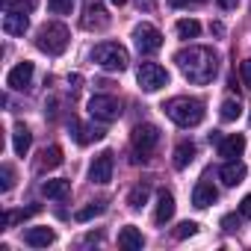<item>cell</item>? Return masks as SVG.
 <instances>
[{
	"label": "cell",
	"instance_id": "6da1fadb",
	"mask_svg": "<svg viewBox=\"0 0 251 251\" xmlns=\"http://www.w3.org/2000/svg\"><path fill=\"white\" fill-rule=\"evenodd\" d=\"M175 62H177L180 74L189 83H195V86H207L219 74V56L210 48H201V45H192V48L177 50L175 53Z\"/></svg>",
	"mask_w": 251,
	"mask_h": 251
},
{
	"label": "cell",
	"instance_id": "7a4b0ae2",
	"mask_svg": "<svg viewBox=\"0 0 251 251\" xmlns=\"http://www.w3.org/2000/svg\"><path fill=\"white\" fill-rule=\"evenodd\" d=\"M163 109L180 127H198L204 121V103L198 98H172L169 103H163Z\"/></svg>",
	"mask_w": 251,
	"mask_h": 251
},
{
	"label": "cell",
	"instance_id": "3957f363",
	"mask_svg": "<svg viewBox=\"0 0 251 251\" xmlns=\"http://www.w3.org/2000/svg\"><path fill=\"white\" fill-rule=\"evenodd\" d=\"M68 39H71V36H68V27L59 24V21H50V24H45V27L39 30L36 48H39L42 53H48V56H59V53H65Z\"/></svg>",
	"mask_w": 251,
	"mask_h": 251
},
{
	"label": "cell",
	"instance_id": "277c9868",
	"mask_svg": "<svg viewBox=\"0 0 251 251\" xmlns=\"http://www.w3.org/2000/svg\"><path fill=\"white\" fill-rule=\"evenodd\" d=\"M92 59L103 71H124L127 62H130V53H127V48L118 45V42H100V45H95Z\"/></svg>",
	"mask_w": 251,
	"mask_h": 251
},
{
	"label": "cell",
	"instance_id": "5b68a950",
	"mask_svg": "<svg viewBox=\"0 0 251 251\" xmlns=\"http://www.w3.org/2000/svg\"><path fill=\"white\" fill-rule=\"evenodd\" d=\"M133 151H136V160H148L154 154V148L160 145V130L154 124H136L133 127Z\"/></svg>",
	"mask_w": 251,
	"mask_h": 251
},
{
	"label": "cell",
	"instance_id": "8992f818",
	"mask_svg": "<svg viewBox=\"0 0 251 251\" xmlns=\"http://www.w3.org/2000/svg\"><path fill=\"white\" fill-rule=\"evenodd\" d=\"M136 80L145 92H160L163 86H169V71L157 62H142L136 71Z\"/></svg>",
	"mask_w": 251,
	"mask_h": 251
},
{
	"label": "cell",
	"instance_id": "52a82bcc",
	"mask_svg": "<svg viewBox=\"0 0 251 251\" xmlns=\"http://www.w3.org/2000/svg\"><path fill=\"white\" fill-rule=\"evenodd\" d=\"M89 115H92L95 121H115V118L121 115V103H118V98H112V95H95V98L89 100Z\"/></svg>",
	"mask_w": 251,
	"mask_h": 251
},
{
	"label": "cell",
	"instance_id": "ba28073f",
	"mask_svg": "<svg viewBox=\"0 0 251 251\" xmlns=\"http://www.w3.org/2000/svg\"><path fill=\"white\" fill-rule=\"evenodd\" d=\"M133 42H136V50L148 56V53H157L163 48V33L154 24H139L133 30Z\"/></svg>",
	"mask_w": 251,
	"mask_h": 251
},
{
	"label": "cell",
	"instance_id": "9c48e42d",
	"mask_svg": "<svg viewBox=\"0 0 251 251\" xmlns=\"http://www.w3.org/2000/svg\"><path fill=\"white\" fill-rule=\"evenodd\" d=\"M83 27H86V30H106V27H109V12L103 9L100 0H86Z\"/></svg>",
	"mask_w": 251,
	"mask_h": 251
},
{
	"label": "cell",
	"instance_id": "30bf717a",
	"mask_svg": "<svg viewBox=\"0 0 251 251\" xmlns=\"http://www.w3.org/2000/svg\"><path fill=\"white\" fill-rule=\"evenodd\" d=\"M89 180L92 183H109L112 180V151H100L92 166H89Z\"/></svg>",
	"mask_w": 251,
	"mask_h": 251
},
{
	"label": "cell",
	"instance_id": "8fae6325",
	"mask_svg": "<svg viewBox=\"0 0 251 251\" xmlns=\"http://www.w3.org/2000/svg\"><path fill=\"white\" fill-rule=\"evenodd\" d=\"M33 62H18L12 71H9V77H6V86L9 89H15V92H24V89H30V83H33Z\"/></svg>",
	"mask_w": 251,
	"mask_h": 251
},
{
	"label": "cell",
	"instance_id": "7c38bea8",
	"mask_svg": "<svg viewBox=\"0 0 251 251\" xmlns=\"http://www.w3.org/2000/svg\"><path fill=\"white\" fill-rule=\"evenodd\" d=\"M242 151H245V136H242V133H230V136L219 139V157H225V160H239Z\"/></svg>",
	"mask_w": 251,
	"mask_h": 251
},
{
	"label": "cell",
	"instance_id": "4fadbf2b",
	"mask_svg": "<svg viewBox=\"0 0 251 251\" xmlns=\"http://www.w3.org/2000/svg\"><path fill=\"white\" fill-rule=\"evenodd\" d=\"M219 177H222L225 186H236V183H242V180H245V163H239V160H227V163L219 169Z\"/></svg>",
	"mask_w": 251,
	"mask_h": 251
},
{
	"label": "cell",
	"instance_id": "5bb4252c",
	"mask_svg": "<svg viewBox=\"0 0 251 251\" xmlns=\"http://www.w3.org/2000/svg\"><path fill=\"white\" fill-rule=\"evenodd\" d=\"M216 198H219V192H216V186H213L210 180H198V186L192 189V204H195L198 210L210 207V204H213Z\"/></svg>",
	"mask_w": 251,
	"mask_h": 251
},
{
	"label": "cell",
	"instance_id": "9a60e30c",
	"mask_svg": "<svg viewBox=\"0 0 251 251\" xmlns=\"http://www.w3.org/2000/svg\"><path fill=\"white\" fill-rule=\"evenodd\" d=\"M71 136H74L80 145H89V142L103 139L106 130H100V127H86V124H80V121H71Z\"/></svg>",
	"mask_w": 251,
	"mask_h": 251
},
{
	"label": "cell",
	"instance_id": "2e32d148",
	"mask_svg": "<svg viewBox=\"0 0 251 251\" xmlns=\"http://www.w3.org/2000/svg\"><path fill=\"white\" fill-rule=\"evenodd\" d=\"M175 216V198H172V192H160L157 195V210H154V222L157 225H166L169 219Z\"/></svg>",
	"mask_w": 251,
	"mask_h": 251
},
{
	"label": "cell",
	"instance_id": "e0dca14e",
	"mask_svg": "<svg viewBox=\"0 0 251 251\" xmlns=\"http://www.w3.org/2000/svg\"><path fill=\"white\" fill-rule=\"evenodd\" d=\"M27 27H30L27 12H6V18H3V30H6L9 36H24Z\"/></svg>",
	"mask_w": 251,
	"mask_h": 251
},
{
	"label": "cell",
	"instance_id": "ac0fdd59",
	"mask_svg": "<svg viewBox=\"0 0 251 251\" xmlns=\"http://www.w3.org/2000/svg\"><path fill=\"white\" fill-rule=\"evenodd\" d=\"M53 239H56V233H53L50 227H30V230L24 233V242L33 245V248H48Z\"/></svg>",
	"mask_w": 251,
	"mask_h": 251
},
{
	"label": "cell",
	"instance_id": "d6986e66",
	"mask_svg": "<svg viewBox=\"0 0 251 251\" xmlns=\"http://www.w3.org/2000/svg\"><path fill=\"white\" fill-rule=\"evenodd\" d=\"M68 192H71V183L62 180V177H56V180H45V183H42V195H45V198H56V201H62V198H68Z\"/></svg>",
	"mask_w": 251,
	"mask_h": 251
},
{
	"label": "cell",
	"instance_id": "ffe728a7",
	"mask_svg": "<svg viewBox=\"0 0 251 251\" xmlns=\"http://www.w3.org/2000/svg\"><path fill=\"white\" fill-rule=\"evenodd\" d=\"M30 145H33V133L24 127V124H18V127L12 130V148H15V154L18 157H27Z\"/></svg>",
	"mask_w": 251,
	"mask_h": 251
},
{
	"label": "cell",
	"instance_id": "44dd1931",
	"mask_svg": "<svg viewBox=\"0 0 251 251\" xmlns=\"http://www.w3.org/2000/svg\"><path fill=\"white\" fill-rule=\"evenodd\" d=\"M118 245H121V248H142L145 239H142L139 227L127 225V227H121V233H118Z\"/></svg>",
	"mask_w": 251,
	"mask_h": 251
},
{
	"label": "cell",
	"instance_id": "7402d4cb",
	"mask_svg": "<svg viewBox=\"0 0 251 251\" xmlns=\"http://www.w3.org/2000/svg\"><path fill=\"white\" fill-rule=\"evenodd\" d=\"M59 163H62V148H59V145H50V148H45L42 157H39V172H45V169H56Z\"/></svg>",
	"mask_w": 251,
	"mask_h": 251
},
{
	"label": "cell",
	"instance_id": "603a6c76",
	"mask_svg": "<svg viewBox=\"0 0 251 251\" xmlns=\"http://www.w3.org/2000/svg\"><path fill=\"white\" fill-rule=\"evenodd\" d=\"M192 160H195V145L192 142H180L175 148V169H186Z\"/></svg>",
	"mask_w": 251,
	"mask_h": 251
},
{
	"label": "cell",
	"instance_id": "cb8c5ba5",
	"mask_svg": "<svg viewBox=\"0 0 251 251\" xmlns=\"http://www.w3.org/2000/svg\"><path fill=\"white\" fill-rule=\"evenodd\" d=\"M148 195H151V186L142 180V183H136L133 189H130V195H127V204H130V210H142V204L148 201Z\"/></svg>",
	"mask_w": 251,
	"mask_h": 251
},
{
	"label": "cell",
	"instance_id": "d4e9b609",
	"mask_svg": "<svg viewBox=\"0 0 251 251\" xmlns=\"http://www.w3.org/2000/svg\"><path fill=\"white\" fill-rule=\"evenodd\" d=\"M33 213H39V207H27V210H6V213H3V230H9V227H15L18 222H24V219H30Z\"/></svg>",
	"mask_w": 251,
	"mask_h": 251
},
{
	"label": "cell",
	"instance_id": "484cf974",
	"mask_svg": "<svg viewBox=\"0 0 251 251\" xmlns=\"http://www.w3.org/2000/svg\"><path fill=\"white\" fill-rule=\"evenodd\" d=\"M198 33H201V24H198L195 18L177 21V36H180V39H198Z\"/></svg>",
	"mask_w": 251,
	"mask_h": 251
},
{
	"label": "cell",
	"instance_id": "4316f807",
	"mask_svg": "<svg viewBox=\"0 0 251 251\" xmlns=\"http://www.w3.org/2000/svg\"><path fill=\"white\" fill-rule=\"evenodd\" d=\"M106 210V204L103 201H95V204H89V207H83V210H77V222H89V219H95V216H100Z\"/></svg>",
	"mask_w": 251,
	"mask_h": 251
},
{
	"label": "cell",
	"instance_id": "83f0119b",
	"mask_svg": "<svg viewBox=\"0 0 251 251\" xmlns=\"http://www.w3.org/2000/svg\"><path fill=\"white\" fill-rule=\"evenodd\" d=\"M239 115H242L239 100H225V103H222V121H236Z\"/></svg>",
	"mask_w": 251,
	"mask_h": 251
},
{
	"label": "cell",
	"instance_id": "f1b7e54d",
	"mask_svg": "<svg viewBox=\"0 0 251 251\" xmlns=\"http://www.w3.org/2000/svg\"><path fill=\"white\" fill-rule=\"evenodd\" d=\"M0 177H3V180H0V189H3V192H9V189L15 186V169H12L9 163H3V169H0Z\"/></svg>",
	"mask_w": 251,
	"mask_h": 251
},
{
	"label": "cell",
	"instance_id": "f546056e",
	"mask_svg": "<svg viewBox=\"0 0 251 251\" xmlns=\"http://www.w3.org/2000/svg\"><path fill=\"white\" fill-rule=\"evenodd\" d=\"M71 6H74V0H48V9L53 15H68Z\"/></svg>",
	"mask_w": 251,
	"mask_h": 251
},
{
	"label": "cell",
	"instance_id": "4dcf8cb0",
	"mask_svg": "<svg viewBox=\"0 0 251 251\" xmlns=\"http://www.w3.org/2000/svg\"><path fill=\"white\" fill-rule=\"evenodd\" d=\"M198 233V225L195 222H180L175 227V239H186V236H195Z\"/></svg>",
	"mask_w": 251,
	"mask_h": 251
},
{
	"label": "cell",
	"instance_id": "1f68e13d",
	"mask_svg": "<svg viewBox=\"0 0 251 251\" xmlns=\"http://www.w3.org/2000/svg\"><path fill=\"white\" fill-rule=\"evenodd\" d=\"M6 12H30L33 9V0H3Z\"/></svg>",
	"mask_w": 251,
	"mask_h": 251
},
{
	"label": "cell",
	"instance_id": "d6a6232c",
	"mask_svg": "<svg viewBox=\"0 0 251 251\" xmlns=\"http://www.w3.org/2000/svg\"><path fill=\"white\" fill-rule=\"evenodd\" d=\"M239 77H242V86L251 89V59H242L239 62Z\"/></svg>",
	"mask_w": 251,
	"mask_h": 251
},
{
	"label": "cell",
	"instance_id": "836d02e7",
	"mask_svg": "<svg viewBox=\"0 0 251 251\" xmlns=\"http://www.w3.org/2000/svg\"><path fill=\"white\" fill-rule=\"evenodd\" d=\"M239 216H242V219H251V195H245V198L239 201Z\"/></svg>",
	"mask_w": 251,
	"mask_h": 251
},
{
	"label": "cell",
	"instance_id": "e575fe53",
	"mask_svg": "<svg viewBox=\"0 0 251 251\" xmlns=\"http://www.w3.org/2000/svg\"><path fill=\"white\" fill-rule=\"evenodd\" d=\"M222 227L230 233V230H236V227H239V219H236V216H225V219H222Z\"/></svg>",
	"mask_w": 251,
	"mask_h": 251
},
{
	"label": "cell",
	"instance_id": "d590c367",
	"mask_svg": "<svg viewBox=\"0 0 251 251\" xmlns=\"http://www.w3.org/2000/svg\"><path fill=\"white\" fill-rule=\"evenodd\" d=\"M236 3H239V0H219L222 9H236Z\"/></svg>",
	"mask_w": 251,
	"mask_h": 251
},
{
	"label": "cell",
	"instance_id": "8d00e7d4",
	"mask_svg": "<svg viewBox=\"0 0 251 251\" xmlns=\"http://www.w3.org/2000/svg\"><path fill=\"white\" fill-rule=\"evenodd\" d=\"M169 3H172L175 9H183V6H189V3H192V0H169Z\"/></svg>",
	"mask_w": 251,
	"mask_h": 251
},
{
	"label": "cell",
	"instance_id": "74e56055",
	"mask_svg": "<svg viewBox=\"0 0 251 251\" xmlns=\"http://www.w3.org/2000/svg\"><path fill=\"white\" fill-rule=\"evenodd\" d=\"M136 3H139V9H154L157 0H136Z\"/></svg>",
	"mask_w": 251,
	"mask_h": 251
},
{
	"label": "cell",
	"instance_id": "f35d334b",
	"mask_svg": "<svg viewBox=\"0 0 251 251\" xmlns=\"http://www.w3.org/2000/svg\"><path fill=\"white\" fill-rule=\"evenodd\" d=\"M112 3H115V6H124V3H127V0H112Z\"/></svg>",
	"mask_w": 251,
	"mask_h": 251
},
{
	"label": "cell",
	"instance_id": "ab89813d",
	"mask_svg": "<svg viewBox=\"0 0 251 251\" xmlns=\"http://www.w3.org/2000/svg\"><path fill=\"white\" fill-rule=\"evenodd\" d=\"M192 3H207V0H192Z\"/></svg>",
	"mask_w": 251,
	"mask_h": 251
}]
</instances>
